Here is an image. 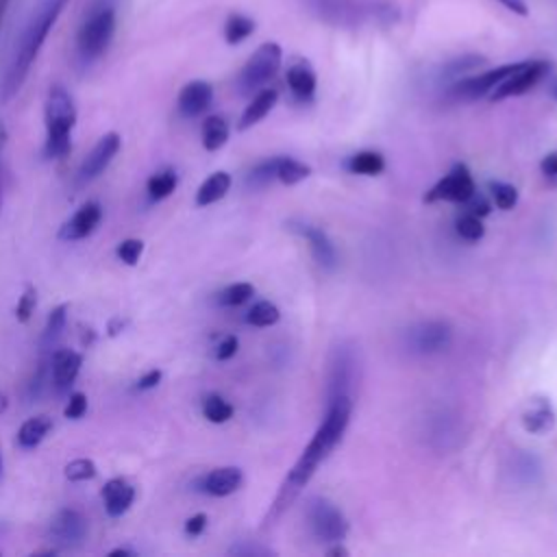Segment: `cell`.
<instances>
[{"label": "cell", "instance_id": "42", "mask_svg": "<svg viewBox=\"0 0 557 557\" xmlns=\"http://www.w3.org/2000/svg\"><path fill=\"white\" fill-rule=\"evenodd\" d=\"M87 411V396L81 394V392H74L65 405V418H72V420H78L83 418V413Z\"/></svg>", "mask_w": 557, "mask_h": 557}, {"label": "cell", "instance_id": "9", "mask_svg": "<svg viewBox=\"0 0 557 557\" xmlns=\"http://www.w3.org/2000/svg\"><path fill=\"white\" fill-rule=\"evenodd\" d=\"M453 342V329L444 320H426L409 329L407 346L418 355L442 352Z\"/></svg>", "mask_w": 557, "mask_h": 557}, {"label": "cell", "instance_id": "48", "mask_svg": "<svg viewBox=\"0 0 557 557\" xmlns=\"http://www.w3.org/2000/svg\"><path fill=\"white\" fill-rule=\"evenodd\" d=\"M228 553L231 555H272L270 548H261V546H233Z\"/></svg>", "mask_w": 557, "mask_h": 557}, {"label": "cell", "instance_id": "52", "mask_svg": "<svg viewBox=\"0 0 557 557\" xmlns=\"http://www.w3.org/2000/svg\"><path fill=\"white\" fill-rule=\"evenodd\" d=\"M122 326H124L122 320H113V322L109 324V335H117V333L122 331Z\"/></svg>", "mask_w": 557, "mask_h": 557}, {"label": "cell", "instance_id": "50", "mask_svg": "<svg viewBox=\"0 0 557 557\" xmlns=\"http://www.w3.org/2000/svg\"><path fill=\"white\" fill-rule=\"evenodd\" d=\"M9 7H11V0H0V30H2L4 17H7V13H9Z\"/></svg>", "mask_w": 557, "mask_h": 557}, {"label": "cell", "instance_id": "10", "mask_svg": "<svg viewBox=\"0 0 557 557\" xmlns=\"http://www.w3.org/2000/svg\"><path fill=\"white\" fill-rule=\"evenodd\" d=\"M518 67V63H507V65H498L494 70H487L479 76H468V78H459L455 81L450 87H448V96L453 100H461V102H468V100H476L485 94H492V89L503 81L507 78L513 70Z\"/></svg>", "mask_w": 557, "mask_h": 557}, {"label": "cell", "instance_id": "43", "mask_svg": "<svg viewBox=\"0 0 557 557\" xmlns=\"http://www.w3.org/2000/svg\"><path fill=\"white\" fill-rule=\"evenodd\" d=\"M237 346H239L237 337H235V335H226V337L215 346V359H218V361L231 359V357L237 352Z\"/></svg>", "mask_w": 557, "mask_h": 557}, {"label": "cell", "instance_id": "32", "mask_svg": "<svg viewBox=\"0 0 557 557\" xmlns=\"http://www.w3.org/2000/svg\"><path fill=\"white\" fill-rule=\"evenodd\" d=\"M309 174H311V168L292 157H278V161H276V178L283 185H296L298 181L307 178Z\"/></svg>", "mask_w": 557, "mask_h": 557}, {"label": "cell", "instance_id": "15", "mask_svg": "<svg viewBox=\"0 0 557 557\" xmlns=\"http://www.w3.org/2000/svg\"><path fill=\"white\" fill-rule=\"evenodd\" d=\"M102 220V207L91 200V202H85L59 231V237L61 239H67V242H76V239H83L87 235H91L96 231V226L100 224Z\"/></svg>", "mask_w": 557, "mask_h": 557}, {"label": "cell", "instance_id": "5", "mask_svg": "<svg viewBox=\"0 0 557 557\" xmlns=\"http://www.w3.org/2000/svg\"><path fill=\"white\" fill-rule=\"evenodd\" d=\"M44 120H46L44 154L50 159L65 157L72 150L70 133L76 124V107L65 87L61 85L50 87L46 107H44Z\"/></svg>", "mask_w": 557, "mask_h": 557}, {"label": "cell", "instance_id": "37", "mask_svg": "<svg viewBox=\"0 0 557 557\" xmlns=\"http://www.w3.org/2000/svg\"><path fill=\"white\" fill-rule=\"evenodd\" d=\"M457 233H459L463 239H468V242H479V239L483 237L485 228H483V222H481L479 215L466 213V215H461V218L457 220Z\"/></svg>", "mask_w": 557, "mask_h": 557}, {"label": "cell", "instance_id": "53", "mask_svg": "<svg viewBox=\"0 0 557 557\" xmlns=\"http://www.w3.org/2000/svg\"><path fill=\"white\" fill-rule=\"evenodd\" d=\"M128 555H133L128 548H113V550L109 553V557H128Z\"/></svg>", "mask_w": 557, "mask_h": 557}, {"label": "cell", "instance_id": "35", "mask_svg": "<svg viewBox=\"0 0 557 557\" xmlns=\"http://www.w3.org/2000/svg\"><path fill=\"white\" fill-rule=\"evenodd\" d=\"M252 294H255V287L250 283H233V285H228L226 289L220 292L218 300H220V305L237 307V305L246 302Z\"/></svg>", "mask_w": 557, "mask_h": 557}, {"label": "cell", "instance_id": "26", "mask_svg": "<svg viewBox=\"0 0 557 557\" xmlns=\"http://www.w3.org/2000/svg\"><path fill=\"white\" fill-rule=\"evenodd\" d=\"M485 59L479 57V54H463V57H457V59H450L448 63L442 65L440 70V81L444 83H455L459 78H463V74L476 70L479 65H483Z\"/></svg>", "mask_w": 557, "mask_h": 557}, {"label": "cell", "instance_id": "11", "mask_svg": "<svg viewBox=\"0 0 557 557\" xmlns=\"http://www.w3.org/2000/svg\"><path fill=\"white\" fill-rule=\"evenodd\" d=\"M476 191L472 174L466 165H455L442 181H437L424 196L426 202L435 200H453V202H466Z\"/></svg>", "mask_w": 557, "mask_h": 557}, {"label": "cell", "instance_id": "8", "mask_svg": "<svg viewBox=\"0 0 557 557\" xmlns=\"http://www.w3.org/2000/svg\"><path fill=\"white\" fill-rule=\"evenodd\" d=\"M550 70V63L544 59H533V61H520L518 67L503 78L490 94L492 100H503V98H511V96H520L524 91H529L531 87H535Z\"/></svg>", "mask_w": 557, "mask_h": 557}, {"label": "cell", "instance_id": "13", "mask_svg": "<svg viewBox=\"0 0 557 557\" xmlns=\"http://www.w3.org/2000/svg\"><path fill=\"white\" fill-rule=\"evenodd\" d=\"M120 146H122V139H120L117 133L102 135L98 139V144L91 148V152L85 157V161L81 163V170H78L81 181L96 178L113 161V157L117 154Z\"/></svg>", "mask_w": 557, "mask_h": 557}, {"label": "cell", "instance_id": "14", "mask_svg": "<svg viewBox=\"0 0 557 557\" xmlns=\"http://www.w3.org/2000/svg\"><path fill=\"white\" fill-rule=\"evenodd\" d=\"M50 535L63 546L81 544L87 535V520L76 509H61L50 522Z\"/></svg>", "mask_w": 557, "mask_h": 557}, {"label": "cell", "instance_id": "38", "mask_svg": "<svg viewBox=\"0 0 557 557\" xmlns=\"http://www.w3.org/2000/svg\"><path fill=\"white\" fill-rule=\"evenodd\" d=\"M490 187H492V198H494L498 209L507 211V209H511L518 202V189L513 185H509V183H492Z\"/></svg>", "mask_w": 557, "mask_h": 557}, {"label": "cell", "instance_id": "19", "mask_svg": "<svg viewBox=\"0 0 557 557\" xmlns=\"http://www.w3.org/2000/svg\"><path fill=\"white\" fill-rule=\"evenodd\" d=\"M102 500H104L107 513L111 518H120L133 505L135 487L126 479H111L102 487Z\"/></svg>", "mask_w": 557, "mask_h": 557}, {"label": "cell", "instance_id": "3", "mask_svg": "<svg viewBox=\"0 0 557 557\" xmlns=\"http://www.w3.org/2000/svg\"><path fill=\"white\" fill-rule=\"evenodd\" d=\"M120 0H85L76 28V57L89 65L98 61L111 46L117 26Z\"/></svg>", "mask_w": 557, "mask_h": 557}, {"label": "cell", "instance_id": "12", "mask_svg": "<svg viewBox=\"0 0 557 557\" xmlns=\"http://www.w3.org/2000/svg\"><path fill=\"white\" fill-rule=\"evenodd\" d=\"M355 352L348 346H337L329 361V383H326V396H339L350 394V385L355 381Z\"/></svg>", "mask_w": 557, "mask_h": 557}, {"label": "cell", "instance_id": "34", "mask_svg": "<svg viewBox=\"0 0 557 557\" xmlns=\"http://www.w3.org/2000/svg\"><path fill=\"white\" fill-rule=\"evenodd\" d=\"M278 318H281V313H278L276 305H272L268 300H261V302L252 305L248 315H246L248 324H252V326H272V324L278 322Z\"/></svg>", "mask_w": 557, "mask_h": 557}, {"label": "cell", "instance_id": "41", "mask_svg": "<svg viewBox=\"0 0 557 557\" xmlns=\"http://www.w3.org/2000/svg\"><path fill=\"white\" fill-rule=\"evenodd\" d=\"M35 302H37V289L33 285H26L24 294L20 296L17 300V307H15V318L17 322H28L33 309H35Z\"/></svg>", "mask_w": 557, "mask_h": 557}, {"label": "cell", "instance_id": "24", "mask_svg": "<svg viewBox=\"0 0 557 557\" xmlns=\"http://www.w3.org/2000/svg\"><path fill=\"white\" fill-rule=\"evenodd\" d=\"M231 189V174L228 172H213L196 191V205L198 207H207L213 205L218 200H222L226 196V191Z\"/></svg>", "mask_w": 557, "mask_h": 557}, {"label": "cell", "instance_id": "7", "mask_svg": "<svg viewBox=\"0 0 557 557\" xmlns=\"http://www.w3.org/2000/svg\"><path fill=\"white\" fill-rule=\"evenodd\" d=\"M307 520L311 533L320 542H342L348 533L346 516L326 498L315 496L307 503Z\"/></svg>", "mask_w": 557, "mask_h": 557}, {"label": "cell", "instance_id": "2", "mask_svg": "<svg viewBox=\"0 0 557 557\" xmlns=\"http://www.w3.org/2000/svg\"><path fill=\"white\" fill-rule=\"evenodd\" d=\"M67 2L70 0H41L33 9V13H30V17H28V22H26L22 35H20V41L15 44L13 57L9 61L7 74H4L2 85H0V100L2 102H9L22 89V85H24L28 72H30V65L35 63L48 33L52 30L57 20L61 17Z\"/></svg>", "mask_w": 557, "mask_h": 557}, {"label": "cell", "instance_id": "16", "mask_svg": "<svg viewBox=\"0 0 557 557\" xmlns=\"http://www.w3.org/2000/svg\"><path fill=\"white\" fill-rule=\"evenodd\" d=\"M296 233H300L307 242H309V248H311V255L313 259L326 268V270H333L337 265V252H335V246L331 244V239L326 237V233L313 224H305V222H289Z\"/></svg>", "mask_w": 557, "mask_h": 557}, {"label": "cell", "instance_id": "40", "mask_svg": "<svg viewBox=\"0 0 557 557\" xmlns=\"http://www.w3.org/2000/svg\"><path fill=\"white\" fill-rule=\"evenodd\" d=\"M115 252H117L120 261H124L126 265H135V263L139 261L141 252H144V242H141V239H135V237L124 239V242L117 244V250H115Z\"/></svg>", "mask_w": 557, "mask_h": 557}, {"label": "cell", "instance_id": "49", "mask_svg": "<svg viewBox=\"0 0 557 557\" xmlns=\"http://www.w3.org/2000/svg\"><path fill=\"white\" fill-rule=\"evenodd\" d=\"M498 2L505 4L509 11H513V13H518V15H527V13H529L524 0H498Z\"/></svg>", "mask_w": 557, "mask_h": 557}, {"label": "cell", "instance_id": "18", "mask_svg": "<svg viewBox=\"0 0 557 557\" xmlns=\"http://www.w3.org/2000/svg\"><path fill=\"white\" fill-rule=\"evenodd\" d=\"M50 363H52V383H54L57 392H65L74 385L81 363H83V357L76 350L59 348L52 352Z\"/></svg>", "mask_w": 557, "mask_h": 557}, {"label": "cell", "instance_id": "54", "mask_svg": "<svg viewBox=\"0 0 557 557\" xmlns=\"http://www.w3.org/2000/svg\"><path fill=\"white\" fill-rule=\"evenodd\" d=\"M550 94H553V98L557 100V81H553V85H550Z\"/></svg>", "mask_w": 557, "mask_h": 557}, {"label": "cell", "instance_id": "20", "mask_svg": "<svg viewBox=\"0 0 557 557\" xmlns=\"http://www.w3.org/2000/svg\"><path fill=\"white\" fill-rule=\"evenodd\" d=\"M285 81H287V87H289V91L294 94L296 100L309 102L313 98V94H315V72L311 70V65L307 61H302V59L294 61L287 67Z\"/></svg>", "mask_w": 557, "mask_h": 557}, {"label": "cell", "instance_id": "44", "mask_svg": "<svg viewBox=\"0 0 557 557\" xmlns=\"http://www.w3.org/2000/svg\"><path fill=\"white\" fill-rule=\"evenodd\" d=\"M466 205V211L468 213H472V215H479V218H483V215H487L490 213V202L483 198V196H476V191L463 202Z\"/></svg>", "mask_w": 557, "mask_h": 557}, {"label": "cell", "instance_id": "27", "mask_svg": "<svg viewBox=\"0 0 557 557\" xmlns=\"http://www.w3.org/2000/svg\"><path fill=\"white\" fill-rule=\"evenodd\" d=\"M228 139V124L222 115H209L202 122V146L213 152L218 148H222Z\"/></svg>", "mask_w": 557, "mask_h": 557}, {"label": "cell", "instance_id": "4", "mask_svg": "<svg viewBox=\"0 0 557 557\" xmlns=\"http://www.w3.org/2000/svg\"><path fill=\"white\" fill-rule=\"evenodd\" d=\"M309 11L333 26H389L400 17L398 7L389 0H309Z\"/></svg>", "mask_w": 557, "mask_h": 557}, {"label": "cell", "instance_id": "33", "mask_svg": "<svg viewBox=\"0 0 557 557\" xmlns=\"http://www.w3.org/2000/svg\"><path fill=\"white\" fill-rule=\"evenodd\" d=\"M202 416L209 420V422H215V424H222L226 420L233 418V405L228 400H224L222 396L218 394H209L205 400H202Z\"/></svg>", "mask_w": 557, "mask_h": 557}, {"label": "cell", "instance_id": "55", "mask_svg": "<svg viewBox=\"0 0 557 557\" xmlns=\"http://www.w3.org/2000/svg\"><path fill=\"white\" fill-rule=\"evenodd\" d=\"M0 479H2V455H0Z\"/></svg>", "mask_w": 557, "mask_h": 557}, {"label": "cell", "instance_id": "29", "mask_svg": "<svg viewBox=\"0 0 557 557\" xmlns=\"http://www.w3.org/2000/svg\"><path fill=\"white\" fill-rule=\"evenodd\" d=\"M346 168L352 172V174H363V176H374V174H381L383 168H385V159L374 152V150H361L357 154H352L346 163Z\"/></svg>", "mask_w": 557, "mask_h": 557}, {"label": "cell", "instance_id": "23", "mask_svg": "<svg viewBox=\"0 0 557 557\" xmlns=\"http://www.w3.org/2000/svg\"><path fill=\"white\" fill-rule=\"evenodd\" d=\"M276 98H278L276 89H261V91H257L255 98L250 100V104L244 109L237 128L246 131L252 124H257L259 120H263L270 113V109L276 104Z\"/></svg>", "mask_w": 557, "mask_h": 557}, {"label": "cell", "instance_id": "39", "mask_svg": "<svg viewBox=\"0 0 557 557\" xmlns=\"http://www.w3.org/2000/svg\"><path fill=\"white\" fill-rule=\"evenodd\" d=\"M65 476L70 481H87L96 476V463L91 459H74L65 466Z\"/></svg>", "mask_w": 557, "mask_h": 557}, {"label": "cell", "instance_id": "6", "mask_svg": "<svg viewBox=\"0 0 557 557\" xmlns=\"http://www.w3.org/2000/svg\"><path fill=\"white\" fill-rule=\"evenodd\" d=\"M281 46L274 41H265L261 44L252 57L246 61V65L242 67L239 76H237V87L242 94H252L259 87H263L281 67Z\"/></svg>", "mask_w": 557, "mask_h": 557}, {"label": "cell", "instance_id": "31", "mask_svg": "<svg viewBox=\"0 0 557 557\" xmlns=\"http://www.w3.org/2000/svg\"><path fill=\"white\" fill-rule=\"evenodd\" d=\"M255 33V22L244 15V13H231L224 22V39L226 44H239L246 37H250Z\"/></svg>", "mask_w": 557, "mask_h": 557}, {"label": "cell", "instance_id": "45", "mask_svg": "<svg viewBox=\"0 0 557 557\" xmlns=\"http://www.w3.org/2000/svg\"><path fill=\"white\" fill-rule=\"evenodd\" d=\"M205 527H207V516H205V513H196V516H191V518L185 522V533L191 535V537H196V535H200V533L205 531Z\"/></svg>", "mask_w": 557, "mask_h": 557}, {"label": "cell", "instance_id": "30", "mask_svg": "<svg viewBox=\"0 0 557 557\" xmlns=\"http://www.w3.org/2000/svg\"><path fill=\"white\" fill-rule=\"evenodd\" d=\"M65 320H67V305L63 302L48 313V320H46V326L41 333V348H52L59 342V337L65 329Z\"/></svg>", "mask_w": 557, "mask_h": 557}, {"label": "cell", "instance_id": "25", "mask_svg": "<svg viewBox=\"0 0 557 557\" xmlns=\"http://www.w3.org/2000/svg\"><path fill=\"white\" fill-rule=\"evenodd\" d=\"M52 429V420L48 416L28 418L17 431V444L22 448H35Z\"/></svg>", "mask_w": 557, "mask_h": 557}, {"label": "cell", "instance_id": "1", "mask_svg": "<svg viewBox=\"0 0 557 557\" xmlns=\"http://www.w3.org/2000/svg\"><path fill=\"white\" fill-rule=\"evenodd\" d=\"M350 413H352L350 394H339V396L329 398L326 416H324L322 424L318 426V431L313 433L311 442L305 446V450L298 457V461L294 463V468L287 472L285 481L281 483V490H278V494H276V498H274V503L268 511L265 524L281 518V513L294 503V498L300 494V490L309 483V479L313 476L318 466L339 444V440H342V435H344V431L350 422Z\"/></svg>", "mask_w": 557, "mask_h": 557}, {"label": "cell", "instance_id": "22", "mask_svg": "<svg viewBox=\"0 0 557 557\" xmlns=\"http://www.w3.org/2000/svg\"><path fill=\"white\" fill-rule=\"evenodd\" d=\"M555 424V411L546 398L531 400L529 409L522 413V426L529 433H546Z\"/></svg>", "mask_w": 557, "mask_h": 557}, {"label": "cell", "instance_id": "28", "mask_svg": "<svg viewBox=\"0 0 557 557\" xmlns=\"http://www.w3.org/2000/svg\"><path fill=\"white\" fill-rule=\"evenodd\" d=\"M176 185H178V174H176V170L168 168V170L154 172L146 181V191H148L150 200H163L176 189Z\"/></svg>", "mask_w": 557, "mask_h": 557}, {"label": "cell", "instance_id": "36", "mask_svg": "<svg viewBox=\"0 0 557 557\" xmlns=\"http://www.w3.org/2000/svg\"><path fill=\"white\" fill-rule=\"evenodd\" d=\"M276 161H278V157L257 163L248 174V183L255 187H261V185H268L270 181H274L276 178Z\"/></svg>", "mask_w": 557, "mask_h": 557}, {"label": "cell", "instance_id": "51", "mask_svg": "<svg viewBox=\"0 0 557 557\" xmlns=\"http://www.w3.org/2000/svg\"><path fill=\"white\" fill-rule=\"evenodd\" d=\"M326 555H329V557H346V555H348V550H346L344 546H335V548L326 550Z\"/></svg>", "mask_w": 557, "mask_h": 557}, {"label": "cell", "instance_id": "21", "mask_svg": "<svg viewBox=\"0 0 557 557\" xmlns=\"http://www.w3.org/2000/svg\"><path fill=\"white\" fill-rule=\"evenodd\" d=\"M242 485V470L235 466H222L211 470L202 479V490L211 496H228Z\"/></svg>", "mask_w": 557, "mask_h": 557}, {"label": "cell", "instance_id": "17", "mask_svg": "<svg viewBox=\"0 0 557 557\" xmlns=\"http://www.w3.org/2000/svg\"><path fill=\"white\" fill-rule=\"evenodd\" d=\"M213 100V87L207 81H189L178 91V111L185 117H196L209 109Z\"/></svg>", "mask_w": 557, "mask_h": 557}, {"label": "cell", "instance_id": "46", "mask_svg": "<svg viewBox=\"0 0 557 557\" xmlns=\"http://www.w3.org/2000/svg\"><path fill=\"white\" fill-rule=\"evenodd\" d=\"M161 381V370H148L139 381H137V389H152L157 387V383Z\"/></svg>", "mask_w": 557, "mask_h": 557}, {"label": "cell", "instance_id": "47", "mask_svg": "<svg viewBox=\"0 0 557 557\" xmlns=\"http://www.w3.org/2000/svg\"><path fill=\"white\" fill-rule=\"evenodd\" d=\"M540 170H542V174H546V176H557V150H555V152H548L546 157H542Z\"/></svg>", "mask_w": 557, "mask_h": 557}]
</instances>
